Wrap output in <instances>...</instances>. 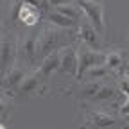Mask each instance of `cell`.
<instances>
[{"label": "cell", "mask_w": 129, "mask_h": 129, "mask_svg": "<svg viewBox=\"0 0 129 129\" xmlns=\"http://www.w3.org/2000/svg\"><path fill=\"white\" fill-rule=\"evenodd\" d=\"M75 68H77V52H75V48L74 47L61 48L57 72L63 74V75H75Z\"/></svg>", "instance_id": "obj_7"}, {"label": "cell", "mask_w": 129, "mask_h": 129, "mask_svg": "<svg viewBox=\"0 0 129 129\" xmlns=\"http://www.w3.org/2000/svg\"><path fill=\"white\" fill-rule=\"evenodd\" d=\"M75 4L79 6L81 13L88 18V22L95 27V30L104 34L106 22H104V6L101 0H75Z\"/></svg>", "instance_id": "obj_1"}, {"label": "cell", "mask_w": 129, "mask_h": 129, "mask_svg": "<svg viewBox=\"0 0 129 129\" xmlns=\"http://www.w3.org/2000/svg\"><path fill=\"white\" fill-rule=\"evenodd\" d=\"M124 63V54L120 50H111L108 54H104L102 57V64L108 68V70H118Z\"/></svg>", "instance_id": "obj_15"}, {"label": "cell", "mask_w": 129, "mask_h": 129, "mask_svg": "<svg viewBox=\"0 0 129 129\" xmlns=\"http://www.w3.org/2000/svg\"><path fill=\"white\" fill-rule=\"evenodd\" d=\"M109 72H111V70H108L102 63H99V64H93V67H90V68L84 72L83 79L86 77L88 81H101V79H106V77L109 75Z\"/></svg>", "instance_id": "obj_17"}, {"label": "cell", "mask_w": 129, "mask_h": 129, "mask_svg": "<svg viewBox=\"0 0 129 129\" xmlns=\"http://www.w3.org/2000/svg\"><path fill=\"white\" fill-rule=\"evenodd\" d=\"M7 109V101L4 99V97H0V115H4Z\"/></svg>", "instance_id": "obj_21"}, {"label": "cell", "mask_w": 129, "mask_h": 129, "mask_svg": "<svg viewBox=\"0 0 129 129\" xmlns=\"http://www.w3.org/2000/svg\"><path fill=\"white\" fill-rule=\"evenodd\" d=\"M45 14H47V20L50 22V25H54V27H59V29H72V27L77 25L75 20H72V18H68V16L57 13L56 9H48Z\"/></svg>", "instance_id": "obj_12"}, {"label": "cell", "mask_w": 129, "mask_h": 129, "mask_svg": "<svg viewBox=\"0 0 129 129\" xmlns=\"http://www.w3.org/2000/svg\"><path fill=\"white\" fill-rule=\"evenodd\" d=\"M16 61V40L7 30L0 32V74H6L7 68Z\"/></svg>", "instance_id": "obj_4"}, {"label": "cell", "mask_w": 129, "mask_h": 129, "mask_svg": "<svg viewBox=\"0 0 129 129\" xmlns=\"http://www.w3.org/2000/svg\"><path fill=\"white\" fill-rule=\"evenodd\" d=\"M75 52H77V68L74 77L77 79H83L84 72L93 64L102 63V57H104V54H101L97 48H91L88 45H81L79 48H75Z\"/></svg>", "instance_id": "obj_2"}, {"label": "cell", "mask_w": 129, "mask_h": 129, "mask_svg": "<svg viewBox=\"0 0 129 129\" xmlns=\"http://www.w3.org/2000/svg\"><path fill=\"white\" fill-rule=\"evenodd\" d=\"M61 30L59 27H48L45 29L41 34L38 36V41H36V57L43 59L47 54H50L54 50H57V43L61 41Z\"/></svg>", "instance_id": "obj_3"}, {"label": "cell", "mask_w": 129, "mask_h": 129, "mask_svg": "<svg viewBox=\"0 0 129 129\" xmlns=\"http://www.w3.org/2000/svg\"><path fill=\"white\" fill-rule=\"evenodd\" d=\"M117 93H118V88H117V86L113 88L111 84H104V83H101L99 90H97L95 95L91 97V102H106V101H111Z\"/></svg>", "instance_id": "obj_14"}, {"label": "cell", "mask_w": 129, "mask_h": 129, "mask_svg": "<svg viewBox=\"0 0 129 129\" xmlns=\"http://www.w3.org/2000/svg\"><path fill=\"white\" fill-rule=\"evenodd\" d=\"M20 14V20L25 23V25H29V27H32V25H36V22L40 20V11L36 9V7H32V6H29V4H25L23 2V6L20 7V11H18Z\"/></svg>", "instance_id": "obj_13"}, {"label": "cell", "mask_w": 129, "mask_h": 129, "mask_svg": "<svg viewBox=\"0 0 129 129\" xmlns=\"http://www.w3.org/2000/svg\"><path fill=\"white\" fill-rule=\"evenodd\" d=\"M27 70H25V64H20V63H13L11 67L7 68V72L2 75V86L6 91L9 93H16V90H18L22 79L25 77Z\"/></svg>", "instance_id": "obj_5"}, {"label": "cell", "mask_w": 129, "mask_h": 129, "mask_svg": "<svg viewBox=\"0 0 129 129\" xmlns=\"http://www.w3.org/2000/svg\"><path fill=\"white\" fill-rule=\"evenodd\" d=\"M43 83V79L38 77V74H25V77L22 79V83L18 86V90H16V93H20V95H32Z\"/></svg>", "instance_id": "obj_10"}, {"label": "cell", "mask_w": 129, "mask_h": 129, "mask_svg": "<svg viewBox=\"0 0 129 129\" xmlns=\"http://www.w3.org/2000/svg\"><path fill=\"white\" fill-rule=\"evenodd\" d=\"M118 86H120V91H122V93H125V95L129 93V90H127V75H125V74L122 75V79H120Z\"/></svg>", "instance_id": "obj_20"}, {"label": "cell", "mask_w": 129, "mask_h": 129, "mask_svg": "<svg viewBox=\"0 0 129 129\" xmlns=\"http://www.w3.org/2000/svg\"><path fill=\"white\" fill-rule=\"evenodd\" d=\"M23 2L29 4V6H32V7H36L40 13H47L48 9H50V7H48V2H47V0H23Z\"/></svg>", "instance_id": "obj_19"}, {"label": "cell", "mask_w": 129, "mask_h": 129, "mask_svg": "<svg viewBox=\"0 0 129 129\" xmlns=\"http://www.w3.org/2000/svg\"><path fill=\"white\" fill-rule=\"evenodd\" d=\"M88 124L93 127H109V125L117 124V118L106 111H90L88 113Z\"/></svg>", "instance_id": "obj_11"}, {"label": "cell", "mask_w": 129, "mask_h": 129, "mask_svg": "<svg viewBox=\"0 0 129 129\" xmlns=\"http://www.w3.org/2000/svg\"><path fill=\"white\" fill-rule=\"evenodd\" d=\"M52 9H56L57 13H61V14H64V16H68V18H72V20H75V22H79L81 16H83V13H81L79 6H77V4H72V2L56 6V7H52Z\"/></svg>", "instance_id": "obj_16"}, {"label": "cell", "mask_w": 129, "mask_h": 129, "mask_svg": "<svg viewBox=\"0 0 129 129\" xmlns=\"http://www.w3.org/2000/svg\"><path fill=\"white\" fill-rule=\"evenodd\" d=\"M36 41H38V36L30 32V34H27L22 40L20 47H16V54L22 57L25 67H27V64H32L34 59H36Z\"/></svg>", "instance_id": "obj_6"}, {"label": "cell", "mask_w": 129, "mask_h": 129, "mask_svg": "<svg viewBox=\"0 0 129 129\" xmlns=\"http://www.w3.org/2000/svg\"><path fill=\"white\" fill-rule=\"evenodd\" d=\"M77 38L83 45H88L91 48H99V32L90 22H77Z\"/></svg>", "instance_id": "obj_8"}, {"label": "cell", "mask_w": 129, "mask_h": 129, "mask_svg": "<svg viewBox=\"0 0 129 129\" xmlns=\"http://www.w3.org/2000/svg\"><path fill=\"white\" fill-rule=\"evenodd\" d=\"M59 57H61V50H54L50 54H47L41 63H40V67L36 70L38 77L40 79H48L52 74L57 72V67H59Z\"/></svg>", "instance_id": "obj_9"}, {"label": "cell", "mask_w": 129, "mask_h": 129, "mask_svg": "<svg viewBox=\"0 0 129 129\" xmlns=\"http://www.w3.org/2000/svg\"><path fill=\"white\" fill-rule=\"evenodd\" d=\"M99 86H101V81H88V83L81 88V97L83 99H86V101H91V97L95 95V91L99 90Z\"/></svg>", "instance_id": "obj_18"}]
</instances>
